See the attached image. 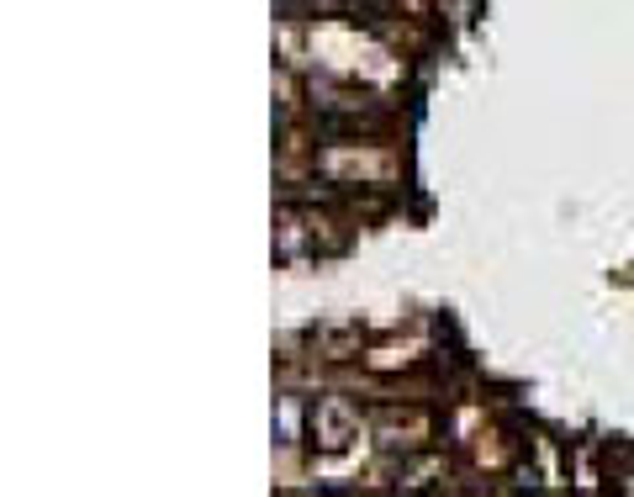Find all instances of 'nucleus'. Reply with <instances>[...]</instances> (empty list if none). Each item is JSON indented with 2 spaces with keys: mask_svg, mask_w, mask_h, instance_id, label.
I'll list each match as a JSON object with an SVG mask.
<instances>
[{
  "mask_svg": "<svg viewBox=\"0 0 634 497\" xmlns=\"http://www.w3.org/2000/svg\"><path fill=\"white\" fill-rule=\"evenodd\" d=\"M354 434H360V413H354L344 397H317V408H312V439L317 445L344 450Z\"/></svg>",
  "mask_w": 634,
  "mask_h": 497,
  "instance_id": "f257e3e1",
  "label": "nucleus"
},
{
  "mask_svg": "<svg viewBox=\"0 0 634 497\" xmlns=\"http://www.w3.org/2000/svg\"><path fill=\"white\" fill-rule=\"evenodd\" d=\"M296 434H302V408H296V397H281V413H275V439H281V450L296 445Z\"/></svg>",
  "mask_w": 634,
  "mask_h": 497,
  "instance_id": "f03ea898",
  "label": "nucleus"
}]
</instances>
